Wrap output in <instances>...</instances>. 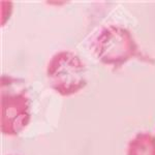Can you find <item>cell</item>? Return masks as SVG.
Wrapping results in <instances>:
<instances>
[{
    "label": "cell",
    "mask_w": 155,
    "mask_h": 155,
    "mask_svg": "<svg viewBox=\"0 0 155 155\" xmlns=\"http://www.w3.org/2000/svg\"><path fill=\"white\" fill-rule=\"evenodd\" d=\"M93 51L99 61L114 66L115 69L120 68L130 58L154 63L151 57L142 53L131 32L118 25H109L101 29L93 42Z\"/></svg>",
    "instance_id": "1"
},
{
    "label": "cell",
    "mask_w": 155,
    "mask_h": 155,
    "mask_svg": "<svg viewBox=\"0 0 155 155\" xmlns=\"http://www.w3.org/2000/svg\"><path fill=\"white\" fill-rule=\"evenodd\" d=\"M47 76L52 88L64 96L77 93L87 85L86 66L77 54L67 50L50 59Z\"/></svg>",
    "instance_id": "2"
},
{
    "label": "cell",
    "mask_w": 155,
    "mask_h": 155,
    "mask_svg": "<svg viewBox=\"0 0 155 155\" xmlns=\"http://www.w3.org/2000/svg\"><path fill=\"white\" fill-rule=\"evenodd\" d=\"M0 127L6 136H17L30 121V101L27 90L16 92L1 90Z\"/></svg>",
    "instance_id": "3"
},
{
    "label": "cell",
    "mask_w": 155,
    "mask_h": 155,
    "mask_svg": "<svg viewBox=\"0 0 155 155\" xmlns=\"http://www.w3.org/2000/svg\"><path fill=\"white\" fill-rule=\"evenodd\" d=\"M127 155H155V136L140 132L129 142Z\"/></svg>",
    "instance_id": "4"
}]
</instances>
